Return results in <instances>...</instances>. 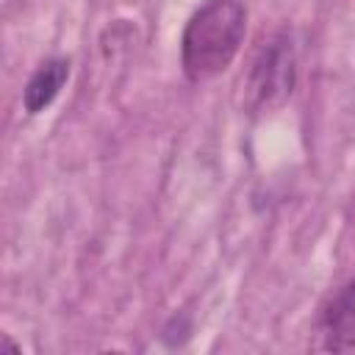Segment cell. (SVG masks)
Here are the masks:
<instances>
[{"label": "cell", "instance_id": "obj_1", "mask_svg": "<svg viewBox=\"0 0 355 355\" xmlns=\"http://www.w3.org/2000/svg\"><path fill=\"white\" fill-rule=\"evenodd\" d=\"M247 33V8L239 0H205L180 36V67L191 83L216 78L230 67Z\"/></svg>", "mask_w": 355, "mask_h": 355}, {"label": "cell", "instance_id": "obj_2", "mask_svg": "<svg viewBox=\"0 0 355 355\" xmlns=\"http://www.w3.org/2000/svg\"><path fill=\"white\" fill-rule=\"evenodd\" d=\"M297 86V53L286 31L272 33L255 53L244 78V108L250 114L277 111Z\"/></svg>", "mask_w": 355, "mask_h": 355}, {"label": "cell", "instance_id": "obj_3", "mask_svg": "<svg viewBox=\"0 0 355 355\" xmlns=\"http://www.w3.org/2000/svg\"><path fill=\"white\" fill-rule=\"evenodd\" d=\"M322 347L333 352L355 349V277L341 286L319 313Z\"/></svg>", "mask_w": 355, "mask_h": 355}, {"label": "cell", "instance_id": "obj_4", "mask_svg": "<svg viewBox=\"0 0 355 355\" xmlns=\"http://www.w3.org/2000/svg\"><path fill=\"white\" fill-rule=\"evenodd\" d=\"M69 78V58H47L42 61L33 75L28 78L25 89H22V108L33 116L42 114L44 108L53 105V100L58 97V92L64 89Z\"/></svg>", "mask_w": 355, "mask_h": 355}, {"label": "cell", "instance_id": "obj_5", "mask_svg": "<svg viewBox=\"0 0 355 355\" xmlns=\"http://www.w3.org/2000/svg\"><path fill=\"white\" fill-rule=\"evenodd\" d=\"M3 349H14V352H22V349H19V347H17V344H14L8 336H3V347H0V352H3Z\"/></svg>", "mask_w": 355, "mask_h": 355}]
</instances>
